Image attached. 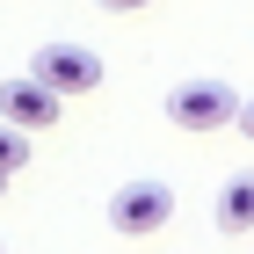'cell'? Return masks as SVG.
<instances>
[{
	"mask_svg": "<svg viewBox=\"0 0 254 254\" xmlns=\"http://www.w3.org/2000/svg\"><path fill=\"white\" fill-rule=\"evenodd\" d=\"M167 218H175V189H167V182L138 175V182H117V189H109V233L153 240V233H167Z\"/></svg>",
	"mask_w": 254,
	"mask_h": 254,
	"instance_id": "6da1fadb",
	"label": "cell"
},
{
	"mask_svg": "<svg viewBox=\"0 0 254 254\" xmlns=\"http://www.w3.org/2000/svg\"><path fill=\"white\" fill-rule=\"evenodd\" d=\"M240 131H247V138H254V102H240Z\"/></svg>",
	"mask_w": 254,
	"mask_h": 254,
	"instance_id": "ba28073f",
	"label": "cell"
},
{
	"mask_svg": "<svg viewBox=\"0 0 254 254\" xmlns=\"http://www.w3.org/2000/svg\"><path fill=\"white\" fill-rule=\"evenodd\" d=\"M109 15H138V7H153V0H102Z\"/></svg>",
	"mask_w": 254,
	"mask_h": 254,
	"instance_id": "52a82bcc",
	"label": "cell"
},
{
	"mask_svg": "<svg viewBox=\"0 0 254 254\" xmlns=\"http://www.w3.org/2000/svg\"><path fill=\"white\" fill-rule=\"evenodd\" d=\"M211 218H218V233L247 240V233H254V175H233V182H225L218 203H211Z\"/></svg>",
	"mask_w": 254,
	"mask_h": 254,
	"instance_id": "5b68a950",
	"label": "cell"
},
{
	"mask_svg": "<svg viewBox=\"0 0 254 254\" xmlns=\"http://www.w3.org/2000/svg\"><path fill=\"white\" fill-rule=\"evenodd\" d=\"M0 189H7V175H0Z\"/></svg>",
	"mask_w": 254,
	"mask_h": 254,
	"instance_id": "9c48e42d",
	"label": "cell"
},
{
	"mask_svg": "<svg viewBox=\"0 0 254 254\" xmlns=\"http://www.w3.org/2000/svg\"><path fill=\"white\" fill-rule=\"evenodd\" d=\"M29 73H37L44 87H59L65 102H73V95H95V87H102V59L87 51V44H65V37H59V44H37Z\"/></svg>",
	"mask_w": 254,
	"mask_h": 254,
	"instance_id": "3957f363",
	"label": "cell"
},
{
	"mask_svg": "<svg viewBox=\"0 0 254 254\" xmlns=\"http://www.w3.org/2000/svg\"><path fill=\"white\" fill-rule=\"evenodd\" d=\"M167 124H182V131H225V124H240V95L233 80H175L167 87Z\"/></svg>",
	"mask_w": 254,
	"mask_h": 254,
	"instance_id": "7a4b0ae2",
	"label": "cell"
},
{
	"mask_svg": "<svg viewBox=\"0 0 254 254\" xmlns=\"http://www.w3.org/2000/svg\"><path fill=\"white\" fill-rule=\"evenodd\" d=\"M22 167H29V131L0 117V175H22Z\"/></svg>",
	"mask_w": 254,
	"mask_h": 254,
	"instance_id": "8992f818",
	"label": "cell"
},
{
	"mask_svg": "<svg viewBox=\"0 0 254 254\" xmlns=\"http://www.w3.org/2000/svg\"><path fill=\"white\" fill-rule=\"evenodd\" d=\"M59 109H65V95H59V87H44L37 73L0 80V117L22 124V131H51V124H59Z\"/></svg>",
	"mask_w": 254,
	"mask_h": 254,
	"instance_id": "277c9868",
	"label": "cell"
},
{
	"mask_svg": "<svg viewBox=\"0 0 254 254\" xmlns=\"http://www.w3.org/2000/svg\"><path fill=\"white\" fill-rule=\"evenodd\" d=\"M0 254H7V247H0Z\"/></svg>",
	"mask_w": 254,
	"mask_h": 254,
	"instance_id": "30bf717a",
	"label": "cell"
}]
</instances>
